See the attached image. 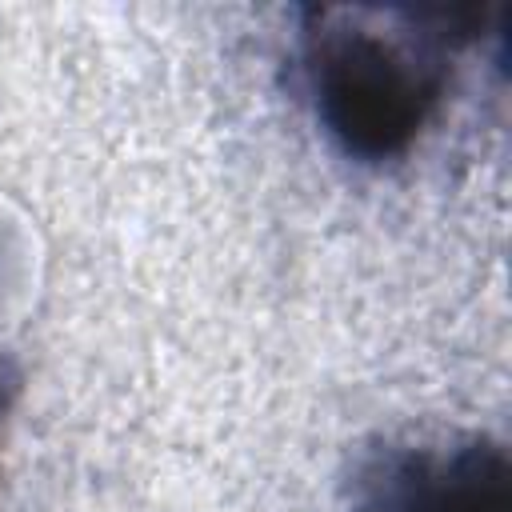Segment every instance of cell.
Here are the masks:
<instances>
[{
  "label": "cell",
  "instance_id": "1",
  "mask_svg": "<svg viewBox=\"0 0 512 512\" xmlns=\"http://www.w3.org/2000/svg\"><path fill=\"white\" fill-rule=\"evenodd\" d=\"M416 44L364 24V12L300 8L296 60L320 128L352 160L380 164L416 140L444 92V48L476 40L480 8H416Z\"/></svg>",
  "mask_w": 512,
  "mask_h": 512
},
{
  "label": "cell",
  "instance_id": "2",
  "mask_svg": "<svg viewBox=\"0 0 512 512\" xmlns=\"http://www.w3.org/2000/svg\"><path fill=\"white\" fill-rule=\"evenodd\" d=\"M356 512H512V464L496 440L388 448L360 472Z\"/></svg>",
  "mask_w": 512,
  "mask_h": 512
},
{
  "label": "cell",
  "instance_id": "3",
  "mask_svg": "<svg viewBox=\"0 0 512 512\" xmlns=\"http://www.w3.org/2000/svg\"><path fill=\"white\" fill-rule=\"evenodd\" d=\"M0 408H4V396H0Z\"/></svg>",
  "mask_w": 512,
  "mask_h": 512
}]
</instances>
